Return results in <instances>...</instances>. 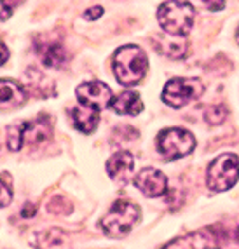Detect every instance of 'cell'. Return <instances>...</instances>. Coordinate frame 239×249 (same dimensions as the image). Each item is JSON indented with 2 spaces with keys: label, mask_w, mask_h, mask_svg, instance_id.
<instances>
[{
  "label": "cell",
  "mask_w": 239,
  "mask_h": 249,
  "mask_svg": "<svg viewBox=\"0 0 239 249\" xmlns=\"http://www.w3.org/2000/svg\"><path fill=\"white\" fill-rule=\"evenodd\" d=\"M140 220V209L129 200H117L101 220V229L110 237H124Z\"/></svg>",
  "instance_id": "obj_4"
},
{
  "label": "cell",
  "mask_w": 239,
  "mask_h": 249,
  "mask_svg": "<svg viewBox=\"0 0 239 249\" xmlns=\"http://www.w3.org/2000/svg\"><path fill=\"white\" fill-rule=\"evenodd\" d=\"M79 103L84 107L94 108V110H103L107 105L112 103V91L107 84L92 80V82L80 84L75 89Z\"/></svg>",
  "instance_id": "obj_8"
},
{
  "label": "cell",
  "mask_w": 239,
  "mask_h": 249,
  "mask_svg": "<svg viewBox=\"0 0 239 249\" xmlns=\"http://www.w3.org/2000/svg\"><path fill=\"white\" fill-rule=\"evenodd\" d=\"M134 169V159L129 152H117L107 160V173L119 183H128Z\"/></svg>",
  "instance_id": "obj_11"
},
{
  "label": "cell",
  "mask_w": 239,
  "mask_h": 249,
  "mask_svg": "<svg viewBox=\"0 0 239 249\" xmlns=\"http://www.w3.org/2000/svg\"><path fill=\"white\" fill-rule=\"evenodd\" d=\"M218 237H220V239H223V241H227V242H232L236 248H239V227L229 230V232H225V230H223V233H218Z\"/></svg>",
  "instance_id": "obj_20"
},
{
  "label": "cell",
  "mask_w": 239,
  "mask_h": 249,
  "mask_svg": "<svg viewBox=\"0 0 239 249\" xmlns=\"http://www.w3.org/2000/svg\"><path fill=\"white\" fill-rule=\"evenodd\" d=\"M239 179V157L223 154L217 157L208 167L206 183L211 192H227Z\"/></svg>",
  "instance_id": "obj_5"
},
{
  "label": "cell",
  "mask_w": 239,
  "mask_h": 249,
  "mask_svg": "<svg viewBox=\"0 0 239 249\" xmlns=\"http://www.w3.org/2000/svg\"><path fill=\"white\" fill-rule=\"evenodd\" d=\"M204 5L208 9H213V11H220V9L225 7V4H223V2H218V4H217V2H206Z\"/></svg>",
  "instance_id": "obj_24"
},
{
  "label": "cell",
  "mask_w": 239,
  "mask_h": 249,
  "mask_svg": "<svg viewBox=\"0 0 239 249\" xmlns=\"http://www.w3.org/2000/svg\"><path fill=\"white\" fill-rule=\"evenodd\" d=\"M35 248L37 249H70L72 241L68 233L59 229H49L37 233L35 237Z\"/></svg>",
  "instance_id": "obj_14"
},
{
  "label": "cell",
  "mask_w": 239,
  "mask_h": 249,
  "mask_svg": "<svg viewBox=\"0 0 239 249\" xmlns=\"http://www.w3.org/2000/svg\"><path fill=\"white\" fill-rule=\"evenodd\" d=\"M72 119H74V124L79 131L89 134L96 129L98 122H100V110L79 105L72 110Z\"/></svg>",
  "instance_id": "obj_16"
},
{
  "label": "cell",
  "mask_w": 239,
  "mask_h": 249,
  "mask_svg": "<svg viewBox=\"0 0 239 249\" xmlns=\"http://www.w3.org/2000/svg\"><path fill=\"white\" fill-rule=\"evenodd\" d=\"M101 14H103V9L101 7H92V9H88V11H86V14L84 16L88 18V19H98V18L101 16Z\"/></svg>",
  "instance_id": "obj_22"
},
{
  "label": "cell",
  "mask_w": 239,
  "mask_h": 249,
  "mask_svg": "<svg viewBox=\"0 0 239 249\" xmlns=\"http://www.w3.org/2000/svg\"><path fill=\"white\" fill-rule=\"evenodd\" d=\"M110 107L119 115H138L143 110V103L140 100V96L133 91L121 92L117 98H113Z\"/></svg>",
  "instance_id": "obj_15"
},
{
  "label": "cell",
  "mask_w": 239,
  "mask_h": 249,
  "mask_svg": "<svg viewBox=\"0 0 239 249\" xmlns=\"http://www.w3.org/2000/svg\"><path fill=\"white\" fill-rule=\"evenodd\" d=\"M157 21L166 34L185 37L194 25V7L189 2H164L157 11Z\"/></svg>",
  "instance_id": "obj_2"
},
{
  "label": "cell",
  "mask_w": 239,
  "mask_h": 249,
  "mask_svg": "<svg viewBox=\"0 0 239 249\" xmlns=\"http://www.w3.org/2000/svg\"><path fill=\"white\" fill-rule=\"evenodd\" d=\"M11 199H13V194H11V188L5 185L4 179H0V208H5L11 204Z\"/></svg>",
  "instance_id": "obj_19"
},
{
  "label": "cell",
  "mask_w": 239,
  "mask_h": 249,
  "mask_svg": "<svg viewBox=\"0 0 239 249\" xmlns=\"http://www.w3.org/2000/svg\"><path fill=\"white\" fill-rule=\"evenodd\" d=\"M225 117H227L225 107H213V108H210V110L206 112V121L210 122V124H213V125L222 124V122L225 121Z\"/></svg>",
  "instance_id": "obj_18"
},
{
  "label": "cell",
  "mask_w": 239,
  "mask_h": 249,
  "mask_svg": "<svg viewBox=\"0 0 239 249\" xmlns=\"http://www.w3.org/2000/svg\"><path fill=\"white\" fill-rule=\"evenodd\" d=\"M218 244H220V237L217 233V229L213 227V229H204L196 233L175 239L164 249H213Z\"/></svg>",
  "instance_id": "obj_10"
},
{
  "label": "cell",
  "mask_w": 239,
  "mask_h": 249,
  "mask_svg": "<svg viewBox=\"0 0 239 249\" xmlns=\"http://www.w3.org/2000/svg\"><path fill=\"white\" fill-rule=\"evenodd\" d=\"M18 5H19V2H0V9H2L0 19H7L11 16V9H16Z\"/></svg>",
  "instance_id": "obj_21"
},
{
  "label": "cell",
  "mask_w": 239,
  "mask_h": 249,
  "mask_svg": "<svg viewBox=\"0 0 239 249\" xmlns=\"http://www.w3.org/2000/svg\"><path fill=\"white\" fill-rule=\"evenodd\" d=\"M204 86L197 79H171L163 89V101L171 108H182L201 98Z\"/></svg>",
  "instance_id": "obj_7"
},
{
  "label": "cell",
  "mask_w": 239,
  "mask_h": 249,
  "mask_svg": "<svg viewBox=\"0 0 239 249\" xmlns=\"http://www.w3.org/2000/svg\"><path fill=\"white\" fill-rule=\"evenodd\" d=\"M37 54L44 67L49 68H61L67 61V51L58 40H38Z\"/></svg>",
  "instance_id": "obj_12"
},
{
  "label": "cell",
  "mask_w": 239,
  "mask_h": 249,
  "mask_svg": "<svg viewBox=\"0 0 239 249\" xmlns=\"http://www.w3.org/2000/svg\"><path fill=\"white\" fill-rule=\"evenodd\" d=\"M134 185H136V188L142 192L143 196L161 197L168 190V178L161 171L154 169V167H145V169H142L136 175Z\"/></svg>",
  "instance_id": "obj_9"
},
{
  "label": "cell",
  "mask_w": 239,
  "mask_h": 249,
  "mask_svg": "<svg viewBox=\"0 0 239 249\" xmlns=\"http://www.w3.org/2000/svg\"><path fill=\"white\" fill-rule=\"evenodd\" d=\"M196 146V138L192 133L182 127H169L161 131L157 136V148L161 155L168 160H176L189 155Z\"/></svg>",
  "instance_id": "obj_6"
},
{
  "label": "cell",
  "mask_w": 239,
  "mask_h": 249,
  "mask_svg": "<svg viewBox=\"0 0 239 249\" xmlns=\"http://www.w3.org/2000/svg\"><path fill=\"white\" fill-rule=\"evenodd\" d=\"M147 56L138 46H124L113 54V73L122 86H136L147 73Z\"/></svg>",
  "instance_id": "obj_1"
},
{
  "label": "cell",
  "mask_w": 239,
  "mask_h": 249,
  "mask_svg": "<svg viewBox=\"0 0 239 249\" xmlns=\"http://www.w3.org/2000/svg\"><path fill=\"white\" fill-rule=\"evenodd\" d=\"M7 58H9V51H7V47H5L4 42L0 40V67L7 61Z\"/></svg>",
  "instance_id": "obj_23"
},
{
  "label": "cell",
  "mask_w": 239,
  "mask_h": 249,
  "mask_svg": "<svg viewBox=\"0 0 239 249\" xmlns=\"http://www.w3.org/2000/svg\"><path fill=\"white\" fill-rule=\"evenodd\" d=\"M51 133H53V129H51L49 119H47L46 115H38V117H35L34 121L14 124L7 129L9 150L19 152L25 143L38 145V143L47 142L51 138Z\"/></svg>",
  "instance_id": "obj_3"
},
{
  "label": "cell",
  "mask_w": 239,
  "mask_h": 249,
  "mask_svg": "<svg viewBox=\"0 0 239 249\" xmlns=\"http://www.w3.org/2000/svg\"><path fill=\"white\" fill-rule=\"evenodd\" d=\"M159 51L169 58H184L187 53V42L184 38H159Z\"/></svg>",
  "instance_id": "obj_17"
},
{
  "label": "cell",
  "mask_w": 239,
  "mask_h": 249,
  "mask_svg": "<svg viewBox=\"0 0 239 249\" xmlns=\"http://www.w3.org/2000/svg\"><path fill=\"white\" fill-rule=\"evenodd\" d=\"M26 101V91L16 80L0 79V110H13Z\"/></svg>",
  "instance_id": "obj_13"
},
{
  "label": "cell",
  "mask_w": 239,
  "mask_h": 249,
  "mask_svg": "<svg viewBox=\"0 0 239 249\" xmlns=\"http://www.w3.org/2000/svg\"><path fill=\"white\" fill-rule=\"evenodd\" d=\"M236 38H238V44H239V28H238V34H236Z\"/></svg>",
  "instance_id": "obj_25"
}]
</instances>
